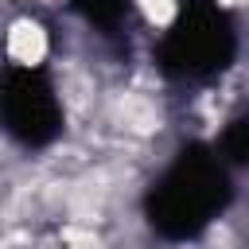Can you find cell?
<instances>
[{"instance_id":"1","label":"cell","mask_w":249,"mask_h":249,"mask_svg":"<svg viewBox=\"0 0 249 249\" xmlns=\"http://www.w3.org/2000/svg\"><path fill=\"white\" fill-rule=\"evenodd\" d=\"M4 51L16 66H39L47 54V31L35 19H16L8 39H4Z\"/></svg>"},{"instance_id":"2","label":"cell","mask_w":249,"mask_h":249,"mask_svg":"<svg viewBox=\"0 0 249 249\" xmlns=\"http://www.w3.org/2000/svg\"><path fill=\"white\" fill-rule=\"evenodd\" d=\"M222 4H237V0H222Z\"/></svg>"}]
</instances>
